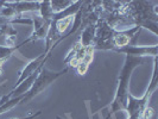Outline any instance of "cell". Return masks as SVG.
Returning a JSON list of instances; mask_svg holds the SVG:
<instances>
[{
    "label": "cell",
    "instance_id": "obj_5",
    "mask_svg": "<svg viewBox=\"0 0 158 119\" xmlns=\"http://www.w3.org/2000/svg\"><path fill=\"white\" fill-rule=\"evenodd\" d=\"M7 4L16 11L18 16L25 12H38L40 1H7Z\"/></svg>",
    "mask_w": 158,
    "mask_h": 119
},
{
    "label": "cell",
    "instance_id": "obj_13",
    "mask_svg": "<svg viewBox=\"0 0 158 119\" xmlns=\"http://www.w3.org/2000/svg\"><path fill=\"white\" fill-rule=\"evenodd\" d=\"M153 114H155L153 108L150 107V106H146L142 113V119H151L153 117Z\"/></svg>",
    "mask_w": 158,
    "mask_h": 119
},
{
    "label": "cell",
    "instance_id": "obj_7",
    "mask_svg": "<svg viewBox=\"0 0 158 119\" xmlns=\"http://www.w3.org/2000/svg\"><path fill=\"white\" fill-rule=\"evenodd\" d=\"M40 17L44 20V22H49L51 23L52 22V18H54V12H52V8L50 5V1H40Z\"/></svg>",
    "mask_w": 158,
    "mask_h": 119
},
{
    "label": "cell",
    "instance_id": "obj_2",
    "mask_svg": "<svg viewBox=\"0 0 158 119\" xmlns=\"http://www.w3.org/2000/svg\"><path fill=\"white\" fill-rule=\"evenodd\" d=\"M69 70V67L64 68L63 70H58V71H52L47 69L45 67L40 70V73L38 74L37 79L35 80L32 87L30 88V91L24 95L23 100L20 104H27L30 103L33 98H36L37 95H40L42 92H44L51 83H54L56 80L58 78H61L62 75H64L65 73H68Z\"/></svg>",
    "mask_w": 158,
    "mask_h": 119
},
{
    "label": "cell",
    "instance_id": "obj_10",
    "mask_svg": "<svg viewBox=\"0 0 158 119\" xmlns=\"http://www.w3.org/2000/svg\"><path fill=\"white\" fill-rule=\"evenodd\" d=\"M73 2L74 1H70V0H52L50 1V5H51L54 15H57L64 11L65 8H68L70 5H73Z\"/></svg>",
    "mask_w": 158,
    "mask_h": 119
},
{
    "label": "cell",
    "instance_id": "obj_14",
    "mask_svg": "<svg viewBox=\"0 0 158 119\" xmlns=\"http://www.w3.org/2000/svg\"><path fill=\"white\" fill-rule=\"evenodd\" d=\"M75 68H76V71H77V74H79V75H85V74L88 71L89 66L86 64V63H83V62H80Z\"/></svg>",
    "mask_w": 158,
    "mask_h": 119
},
{
    "label": "cell",
    "instance_id": "obj_1",
    "mask_svg": "<svg viewBox=\"0 0 158 119\" xmlns=\"http://www.w3.org/2000/svg\"><path fill=\"white\" fill-rule=\"evenodd\" d=\"M144 62H145V60L140 58V57H131V56L125 57V62L123 64V68L119 74L118 87L115 91V95H114L112 104L110 105L111 114H115L119 111L125 112L127 95L130 94V81H131L132 73L135 68L142 66Z\"/></svg>",
    "mask_w": 158,
    "mask_h": 119
},
{
    "label": "cell",
    "instance_id": "obj_11",
    "mask_svg": "<svg viewBox=\"0 0 158 119\" xmlns=\"http://www.w3.org/2000/svg\"><path fill=\"white\" fill-rule=\"evenodd\" d=\"M20 48V45L16 47H6V45H0V62H4L8 60L11 56L13 55V53L17 51Z\"/></svg>",
    "mask_w": 158,
    "mask_h": 119
},
{
    "label": "cell",
    "instance_id": "obj_8",
    "mask_svg": "<svg viewBox=\"0 0 158 119\" xmlns=\"http://www.w3.org/2000/svg\"><path fill=\"white\" fill-rule=\"evenodd\" d=\"M73 18L74 17H67V18H63V19L52 22L54 25H55L56 32L60 36H64L67 32L69 31V28L71 26V23H73Z\"/></svg>",
    "mask_w": 158,
    "mask_h": 119
},
{
    "label": "cell",
    "instance_id": "obj_9",
    "mask_svg": "<svg viewBox=\"0 0 158 119\" xmlns=\"http://www.w3.org/2000/svg\"><path fill=\"white\" fill-rule=\"evenodd\" d=\"M23 98H24V96L10 98L7 101H5V103L0 106V116H1V114H4V113H6V112L11 111V110H13L17 105H19V104L22 103Z\"/></svg>",
    "mask_w": 158,
    "mask_h": 119
},
{
    "label": "cell",
    "instance_id": "obj_3",
    "mask_svg": "<svg viewBox=\"0 0 158 119\" xmlns=\"http://www.w3.org/2000/svg\"><path fill=\"white\" fill-rule=\"evenodd\" d=\"M113 50L117 51V53H120V54H124L126 56L140 57V58H144L146 56L156 57L158 55L157 44H153V45H131V44H128L126 47L115 48Z\"/></svg>",
    "mask_w": 158,
    "mask_h": 119
},
{
    "label": "cell",
    "instance_id": "obj_17",
    "mask_svg": "<svg viewBox=\"0 0 158 119\" xmlns=\"http://www.w3.org/2000/svg\"><path fill=\"white\" fill-rule=\"evenodd\" d=\"M0 99H1V98H0Z\"/></svg>",
    "mask_w": 158,
    "mask_h": 119
},
{
    "label": "cell",
    "instance_id": "obj_15",
    "mask_svg": "<svg viewBox=\"0 0 158 119\" xmlns=\"http://www.w3.org/2000/svg\"><path fill=\"white\" fill-rule=\"evenodd\" d=\"M42 114V111H37V112H30L27 116L25 117H22V118H15V119H35L36 117H38Z\"/></svg>",
    "mask_w": 158,
    "mask_h": 119
},
{
    "label": "cell",
    "instance_id": "obj_16",
    "mask_svg": "<svg viewBox=\"0 0 158 119\" xmlns=\"http://www.w3.org/2000/svg\"><path fill=\"white\" fill-rule=\"evenodd\" d=\"M56 119H64V118H62V117H60V116H57V117H56Z\"/></svg>",
    "mask_w": 158,
    "mask_h": 119
},
{
    "label": "cell",
    "instance_id": "obj_4",
    "mask_svg": "<svg viewBox=\"0 0 158 119\" xmlns=\"http://www.w3.org/2000/svg\"><path fill=\"white\" fill-rule=\"evenodd\" d=\"M52 51H54V49H51L49 53L43 51L42 55H40L38 57H36L35 60H32V61H30L29 63L26 64L23 69L19 71V74H18V79H17V81H16V86H18V85H19L22 81H24L26 78H29L31 74H33L35 71L40 68V66H44V64L47 63V61L49 60V57H50ZM16 86H15V87H16Z\"/></svg>",
    "mask_w": 158,
    "mask_h": 119
},
{
    "label": "cell",
    "instance_id": "obj_6",
    "mask_svg": "<svg viewBox=\"0 0 158 119\" xmlns=\"http://www.w3.org/2000/svg\"><path fill=\"white\" fill-rule=\"evenodd\" d=\"M95 33H96V25H88L85 28V30L82 31L80 43L83 48H87L89 45H93V42L95 38Z\"/></svg>",
    "mask_w": 158,
    "mask_h": 119
},
{
    "label": "cell",
    "instance_id": "obj_12",
    "mask_svg": "<svg viewBox=\"0 0 158 119\" xmlns=\"http://www.w3.org/2000/svg\"><path fill=\"white\" fill-rule=\"evenodd\" d=\"M140 29L142 28H145L148 30H150L153 35H157V22H153V20H144L139 24Z\"/></svg>",
    "mask_w": 158,
    "mask_h": 119
}]
</instances>
